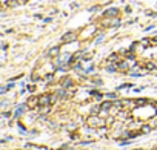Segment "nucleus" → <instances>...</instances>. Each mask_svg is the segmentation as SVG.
<instances>
[{
    "label": "nucleus",
    "mask_w": 157,
    "mask_h": 150,
    "mask_svg": "<svg viewBox=\"0 0 157 150\" xmlns=\"http://www.w3.org/2000/svg\"><path fill=\"white\" fill-rule=\"evenodd\" d=\"M36 104H39V98L33 97V98H29V100H28V106H29V107H34Z\"/></svg>",
    "instance_id": "obj_6"
},
{
    "label": "nucleus",
    "mask_w": 157,
    "mask_h": 150,
    "mask_svg": "<svg viewBox=\"0 0 157 150\" xmlns=\"http://www.w3.org/2000/svg\"><path fill=\"white\" fill-rule=\"evenodd\" d=\"M100 106H102V109H103V110H109V109L113 107V103H111V101H103Z\"/></svg>",
    "instance_id": "obj_7"
},
{
    "label": "nucleus",
    "mask_w": 157,
    "mask_h": 150,
    "mask_svg": "<svg viewBox=\"0 0 157 150\" xmlns=\"http://www.w3.org/2000/svg\"><path fill=\"white\" fill-rule=\"evenodd\" d=\"M59 52H60V48H57V46H56V48H52V49L48 52V55H49V57H57V55H59Z\"/></svg>",
    "instance_id": "obj_4"
},
{
    "label": "nucleus",
    "mask_w": 157,
    "mask_h": 150,
    "mask_svg": "<svg viewBox=\"0 0 157 150\" xmlns=\"http://www.w3.org/2000/svg\"><path fill=\"white\" fill-rule=\"evenodd\" d=\"M145 69H148V70H154V69H157V64H155L154 61H148V63L145 64Z\"/></svg>",
    "instance_id": "obj_5"
},
{
    "label": "nucleus",
    "mask_w": 157,
    "mask_h": 150,
    "mask_svg": "<svg viewBox=\"0 0 157 150\" xmlns=\"http://www.w3.org/2000/svg\"><path fill=\"white\" fill-rule=\"evenodd\" d=\"M88 126H90V127H103V126H105V121H103L99 115H97V116H96V115H91V116L88 118Z\"/></svg>",
    "instance_id": "obj_1"
},
{
    "label": "nucleus",
    "mask_w": 157,
    "mask_h": 150,
    "mask_svg": "<svg viewBox=\"0 0 157 150\" xmlns=\"http://www.w3.org/2000/svg\"><path fill=\"white\" fill-rule=\"evenodd\" d=\"M72 40H75V34H74V32H66V34L62 37V43H69V41H72Z\"/></svg>",
    "instance_id": "obj_3"
},
{
    "label": "nucleus",
    "mask_w": 157,
    "mask_h": 150,
    "mask_svg": "<svg viewBox=\"0 0 157 150\" xmlns=\"http://www.w3.org/2000/svg\"><path fill=\"white\" fill-rule=\"evenodd\" d=\"M17 2H19V5H23V3H26V2H28V0H17Z\"/></svg>",
    "instance_id": "obj_12"
},
{
    "label": "nucleus",
    "mask_w": 157,
    "mask_h": 150,
    "mask_svg": "<svg viewBox=\"0 0 157 150\" xmlns=\"http://www.w3.org/2000/svg\"><path fill=\"white\" fill-rule=\"evenodd\" d=\"M57 100V95H51V103H54Z\"/></svg>",
    "instance_id": "obj_10"
},
{
    "label": "nucleus",
    "mask_w": 157,
    "mask_h": 150,
    "mask_svg": "<svg viewBox=\"0 0 157 150\" xmlns=\"http://www.w3.org/2000/svg\"><path fill=\"white\" fill-rule=\"evenodd\" d=\"M142 130H143V132H145V133H148V132H149V130H151V129H149V127H148V126H146V127H143V129H142Z\"/></svg>",
    "instance_id": "obj_11"
},
{
    "label": "nucleus",
    "mask_w": 157,
    "mask_h": 150,
    "mask_svg": "<svg viewBox=\"0 0 157 150\" xmlns=\"http://www.w3.org/2000/svg\"><path fill=\"white\" fill-rule=\"evenodd\" d=\"M117 12H119V11L113 8V9H108V11H106V16H109V17H111V16H117Z\"/></svg>",
    "instance_id": "obj_9"
},
{
    "label": "nucleus",
    "mask_w": 157,
    "mask_h": 150,
    "mask_svg": "<svg viewBox=\"0 0 157 150\" xmlns=\"http://www.w3.org/2000/svg\"><path fill=\"white\" fill-rule=\"evenodd\" d=\"M51 104V95L45 94L39 98V106H49Z\"/></svg>",
    "instance_id": "obj_2"
},
{
    "label": "nucleus",
    "mask_w": 157,
    "mask_h": 150,
    "mask_svg": "<svg viewBox=\"0 0 157 150\" xmlns=\"http://www.w3.org/2000/svg\"><path fill=\"white\" fill-rule=\"evenodd\" d=\"M143 104H146V100H143V98H140V100H136V101H134V106H143Z\"/></svg>",
    "instance_id": "obj_8"
}]
</instances>
